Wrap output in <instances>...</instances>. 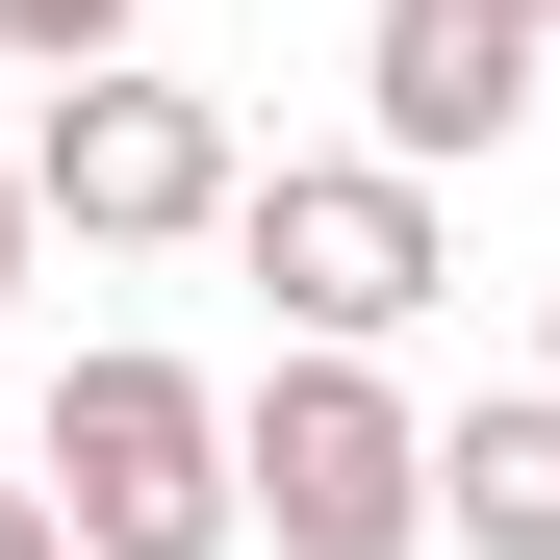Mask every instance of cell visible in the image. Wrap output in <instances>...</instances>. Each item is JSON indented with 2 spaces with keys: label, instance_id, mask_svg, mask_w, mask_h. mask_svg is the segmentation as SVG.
<instances>
[{
  "label": "cell",
  "instance_id": "1",
  "mask_svg": "<svg viewBox=\"0 0 560 560\" xmlns=\"http://www.w3.org/2000/svg\"><path fill=\"white\" fill-rule=\"evenodd\" d=\"M230 535H280V560H433V433H408V383L357 331H306L230 408Z\"/></svg>",
  "mask_w": 560,
  "mask_h": 560
},
{
  "label": "cell",
  "instance_id": "2",
  "mask_svg": "<svg viewBox=\"0 0 560 560\" xmlns=\"http://www.w3.org/2000/svg\"><path fill=\"white\" fill-rule=\"evenodd\" d=\"M26 485H51L77 560H230V408L178 383V357H77Z\"/></svg>",
  "mask_w": 560,
  "mask_h": 560
},
{
  "label": "cell",
  "instance_id": "3",
  "mask_svg": "<svg viewBox=\"0 0 560 560\" xmlns=\"http://www.w3.org/2000/svg\"><path fill=\"white\" fill-rule=\"evenodd\" d=\"M26 230H77V255H178V230H230V103H205V77L77 51L51 128H26Z\"/></svg>",
  "mask_w": 560,
  "mask_h": 560
},
{
  "label": "cell",
  "instance_id": "4",
  "mask_svg": "<svg viewBox=\"0 0 560 560\" xmlns=\"http://www.w3.org/2000/svg\"><path fill=\"white\" fill-rule=\"evenodd\" d=\"M230 230H255V280H280V306H306V331H357V357L433 306V178H408V153H280V178H230Z\"/></svg>",
  "mask_w": 560,
  "mask_h": 560
},
{
  "label": "cell",
  "instance_id": "5",
  "mask_svg": "<svg viewBox=\"0 0 560 560\" xmlns=\"http://www.w3.org/2000/svg\"><path fill=\"white\" fill-rule=\"evenodd\" d=\"M357 77H383V153L458 178V153L535 128V0H383V26H357Z\"/></svg>",
  "mask_w": 560,
  "mask_h": 560
},
{
  "label": "cell",
  "instance_id": "6",
  "mask_svg": "<svg viewBox=\"0 0 560 560\" xmlns=\"http://www.w3.org/2000/svg\"><path fill=\"white\" fill-rule=\"evenodd\" d=\"M433 535L458 560H560V383H510V408L433 433Z\"/></svg>",
  "mask_w": 560,
  "mask_h": 560
},
{
  "label": "cell",
  "instance_id": "7",
  "mask_svg": "<svg viewBox=\"0 0 560 560\" xmlns=\"http://www.w3.org/2000/svg\"><path fill=\"white\" fill-rule=\"evenodd\" d=\"M0 51H26V77H77V51H128V0H0Z\"/></svg>",
  "mask_w": 560,
  "mask_h": 560
},
{
  "label": "cell",
  "instance_id": "8",
  "mask_svg": "<svg viewBox=\"0 0 560 560\" xmlns=\"http://www.w3.org/2000/svg\"><path fill=\"white\" fill-rule=\"evenodd\" d=\"M0 560H77V535H51V485H0Z\"/></svg>",
  "mask_w": 560,
  "mask_h": 560
},
{
  "label": "cell",
  "instance_id": "9",
  "mask_svg": "<svg viewBox=\"0 0 560 560\" xmlns=\"http://www.w3.org/2000/svg\"><path fill=\"white\" fill-rule=\"evenodd\" d=\"M0 280H26V153H0Z\"/></svg>",
  "mask_w": 560,
  "mask_h": 560
},
{
  "label": "cell",
  "instance_id": "10",
  "mask_svg": "<svg viewBox=\"0 0 560 560\" xmlns=\"http://www.w3.org/2000/svg\"><path fill=\"white\" fill-rule=\"evenodd\" d=\"M535 26H560V0H535Z\"/></svg>",
  "mask_w": 560,
  "mask_h": 560
}]
</instances>
